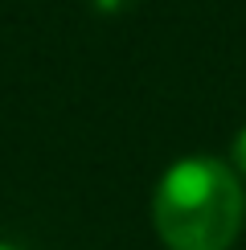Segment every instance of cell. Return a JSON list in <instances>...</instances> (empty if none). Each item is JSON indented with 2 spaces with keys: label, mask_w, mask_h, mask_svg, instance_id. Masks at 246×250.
Wrapping results in <instances>:
<instances>
[{
  "label": "cell",
  "mask_w": 246,
  "mask_h": 250,
  "mask_svg": "<svg viewBox=\"0 0 246 250\" xmlns=\"http://www.w3.org/2000/svg\"><path fill=\"white\" fill-rule=\"evenodd\" d=\"M242 185L230 164L189 156L172 164L156 185L152 222L168 250H230L242 230Z\"/></svg>",
  "instance_id": "1"
},
{
  "label": "cell",
  "mask_w": 246,
  "mask_h": 250,
  "mask_svg": "<svg viewBox=\"0 0 246 250\" xmlns=\"http://www.w3.org/2000/svg\"><path fill=\"white\" fill-rule=\"evenodd\" d=\"M234 164H238V172L246 176V127L238 131V140H234Z\"/></svg>",
  "instance_id": "2"
},
{
  "label": "cell",
  "mask_w": 246,
  "mask_h": 250,
  "mask_svg": "<svg viewBox=\"0 0 246 250\" xmlns=\"http://www.w3.org/2000/svg\"><path fill=\"white\" fill-rule=\"evenodd\" d=\"M0 250H20V246H8V242H0Z\"/></svg>",
  "instance_id": "3"
}]
</instances>
